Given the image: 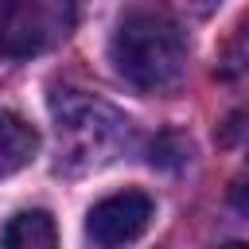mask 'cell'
<instances>
[{"label": "cell", "mask_w": 249, "mask_h": 249, "mask_svg": "<svg viewBox=\"0 0 249 249\" xmlns=\"http://www.w3.org/2000/svg\"><path fill=\"white\" fill-rule=\"evenodd\" d=\"M0 241L12 249H51L58 241V230H54V218L47 210H19L0 230Z\"/></svg>", "instance_id": "6"}, {"label": "cell", "mask_w": 249, "mask_h": 249, "mask_svg": "<svg viewBox=\"0 0 249 249\" xmlns=\"http://www.w3.org/2000/svg\"><path fill=\"white\" fill-rule=\"evenodd\" d=\"M156 218V202L144 191H121L101 198L89 214H86V237L93 245H124L136 241Z\"/></svg>", "instance_id": "4"}, {"label": "cell", "mask_w": 249, "mask_h": 249, "mask_svg": "<svg viewBox=\"0 0 249 249\" xmlns=\"http://www.w3.org/2000/svg\"><path fill=\"white\" fill-rule=\"evenodd\" d=\"M39 152V132L19 113H0V179L27 167Z\"/></svg>", "instance_id": "5"}, {"label": "cell", "mask_w": 249, "mask_h": 249, "mask_svg": "<svg viewBox=\"0 0 249 249\" xmlns=\"http://www.w3.org/2000/svg\"><path fill=\"white\" fill-rule=\"evenodd\" d=\"M218 74H222L226 82L249 74V16H245V19L233 27V35L226 39V47H222V54H218Z\"/></svg>", "instance_id": "7"}, {"label": "cell", "mask_w": 249, "mask_h": 249, "mask_svg": "<svg viewBox=\"0 0 249 249\" xmlns=\"http://www.w3.org/2000/svg\"><path fill=\"white\" fill-rule=\"evenodd\" d=\"M109 58L128 86L144 93H167L187 74V35L167 8H136L121 19Z\"/></svg>", "instance_id": "2"}, {"label": "cell", "mask_w": 249, "mask_h": 249, "mask_svg": "<svg viewBox=\"0 0 249 249\" xmlns=\"http://www.w3.org/2000/svg\"><path fill=\"white\" fill-rule=\"evenodd\" d=\"M218 4H222V0H163L160 8H171V12L191 16V19H206V16H210Z\"/></svg>", "instance_id": "9"}, {"label": "cell", "mask_w": 249, "mask_h": 249, "mask_svg": "<svg viewBox=\"0 0 249 249\" xmlns=\"http://www.w3.org/2000/svg\"><path fill=\"white\" fill-rule=\"evenodd\" d=\"M230 202H233V210L241 218H249V156L241 160V167H237V175L230 183Z\"/></svg>", "instance_id": "8"}, {"label": "cell", "mask_w": 249, "mask_h": 249, "mask_svg": "<svg viewBox=\"0 0 249 249\" xmlns=\"http://www.w3.org/2000/svg\"><path fill=\"white\" fill-rule=\"evenodd\" d=\"M51 117L58 140V171L66 175L97 171L132 148V121L86 89H54Z\"/></svg>", "instance_id": "1"}, {"label": "cell", "mask_w": 249, "mask_h": 249, "mask_svg": "<svg viewBox=\"0 0 249 249\" xmlns=\"http://www.w3.org/2000/svg\"><path fill=\"white\" fill-rule=\"evenodd\" d=\"M74 16L78 0H0V62L51 51L70 35Z\"/></svg>", "instance_id": "3"}]
</instances>
